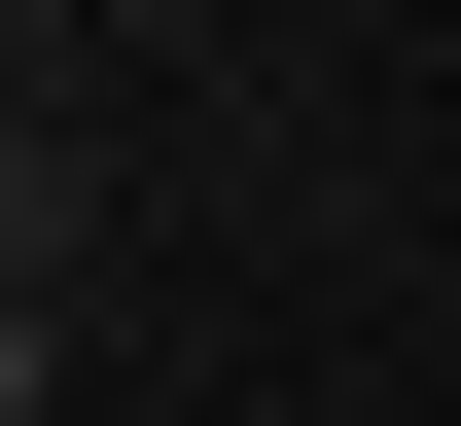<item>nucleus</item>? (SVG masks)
I'll return each instance as SVG.
<instances>
[{"mask_svg":"<svg viewBox=\"0 0 461 426\" xmlns=\"http://www.w3.org/2000/svg\"><path fill=\"white\" fill-rule=\"evenodd\" d=\"M36 178H71V107H36V71H0V285H36Z\"/></svg>","mask_w":461,"mask_h":426,"instance_id":"1","label":"nucleus"},{"mask_svg":"<svg viewBox=\"0 0 461 426\" xmlns=\"http://www.w3.org/2000/svg\"><path fill=\"white\" fill-rule=\"evenodd\" d=\"M0 426H36V285H0Z\"/></svg>","mask_w":461,"mask_h":426,"instance_id":"2","label":"nucleus"}]
</instances>
